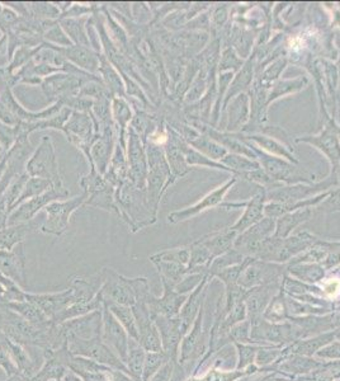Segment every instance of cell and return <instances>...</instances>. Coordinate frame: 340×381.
<instances>
[{
	"mask_svg": "<svg viewBox=\"0 0 340 381\" xmlns=\"http://www.w3.org/2000/svg\"><path fill=\"white\" fill-rule=\"evenodd\" d=\"M309 77H297L293 79H280L277 80L269 90L267 104L270 106L272 103L278 101L280 98H285L287 95H296L301 90H304L309 85Z\"/></svg>",
	"mask_w": 340,
	"mask_h": 381,
	"instance_id": "24",
	"label": "cell"
},
{
	"mask_svg": "<svg viewBox=\"0 0 340 381\" xmlns=\"http://www.w3.org/2000/svg\"><path fill=\"white\" fill-rule=\"evenodd\" d=\"M188 144L191 145L192 148H194L201 154L209 156V159H212V161H220L227 154V150L222 148L220 144L216 143L212 139H209V136H206L203 134Z\"/></svg>",
	"mask_w": 340,
	"mask_h": 381,
	"instance_id": "32",
	"label": "cell"
},
{
	"mask_svg": "<svg viewBox=\"0 0 340 381\" xmlns=\"http://www.w3.org/2000/svg\"><path fill=\"white\" fill-rule=\"evenodd\" d=\"M51 188H54V185L51 182L46 181V179L30 177L28 181H27V183L24 186L23 192H22V195L19 197L18 201L14 205V209H17L19 205H22V203L28 201V200L33 198V197L40 196V195L48 192Z\"/></svg>",
	"mask_w": 340,
	"mask_h": 381,
	"instance_id": "34",
	"label": "cell"
},
{
	"mask_svg": "<svg viewBox=\"0 0 340 381\" xmlns=\"http://www.w3.org/2000/svg\"><path fill=\"white\" fill-rule=\"evenodd\" d=\"M265 203H267V190L261 188L257 195H254L248 201H236V203H225L224 201L221 203V208L226 210L244 209V213L240 216L239 220L230 227L233 232L241 234L262 220L264 218Z\"/></svg>",
	"mask_w": 340,
	"mask_h": 381,
	"instance_id": "11",
	"label": "cell"
},
{
	"mask_svg": "<svg viewBox=\"0 0 340 381\" xmlns=\"http://www.w3.org/2000/svg\"><path fill=\"white\" fill-rule=\"evenodd\" d=\"M93 124L97 126L92 114L89 116L87 112L74 111L62 127V132H65L67 140L82 150L88 159L90 146L96 141L97 137L94 136L99 137V135L93 132Z\"/></svg>",
	"mask_w": 340,
	"mask_h": 381,
	"instance_id": "8",
	"label": "cell"
},
{
	"mask_svg": "<svg viewBox=\"0 0 340 381\" xmlns=\"http://www.w3.org/2000/svg\"><path fill=\"white\" fill-rule=\"evenodd\" d=\"M314 215H315V208H309V209L297 210V211L280 216V219L275 220V237L286 238L287 235L296 227L312 219Z\"/></svg>",
	"mask_w": 340,
	"mask_h": 381,
	"instance_id": "23",
	"label": "cell"
},
{
	"mask_svg": "<svg viewBox=\"0 0 340 381\" xmlns=\"http://www.w3.org/2000/svg\"><path fill=\"white\" fill-rule=\"evenodd\" d=\"M288 56H280L278 59L273 60L268 66H264L262 72L256 74V79H258L261 83L267 85L268 88H270L273 84L280 80V74L285 72L287 65H288Z\"/></svg>",
	"mask_w": 340,
	"mask_h": 381,
	"instance_id": "31",
	"label": "cell"
},
{
	"mask_svg": "<svg viewBox=\"0 0 340 381\" xmlns=\"http://www.w3.org/2000/svg\"><path fill=\"white\" fill-rule=\"evenodd\" d=\"M78 375L82 381H108L107 374H101V372H88V371H77L74 372Z\"/></svg>",
	"mask_w": 340,
	"mask_h": 381,
	"instance_id": "44",
	"label": "cell"
},
{
	"mask_svg": "<svg viewBox=\"0 0 340 381\" xmlns=\"http://www.w3.org/2000/svg\"><path fill=\"white\" fill-rule=\"evenodd\" d=\"M256 68H257V59H256V54L251 51L249 58L245 60L244 65L239 72L235 74L233 82L229 85V90L222 102V114L226 111L229 103L233 101L235 97L249 92L251 84L256 79Z\"/></svg>",
	"mask_w": 340,
	"mask_h": 381,
	"instance_id": "18",
	"label": "cell"
},
{
	"mask_svg": "<svg viewBox=\"0 0 340 381\" xmlns=\"http://www.w3.org/2000/svg\"><path fill=\"white\" fill-rule=\"evenodd\" d=\"M80 80L72 75H55L48 77L43 83V90L48 95H61L62 93H72V90H78Z\"/></svg>",
	"mask_w": 340,
	"mask_h": 381,
	"instance_id": "29",
	"label": "cell"
},
{
	"mask_svg": "<svg viewBox=\"0 0 340 381\" xmlns=\"http://www.w3.org/2000/svg\"><path fill=\"white\" fill-rule=\"evenodd\" d=\"M104 306H107L109 311L114 314V318L120 322L121 326L125 328L128 337L131 340H138V327H136V321H135V316L132 313L131 306L112 304V303L104 304Z\"/></svg>",
	"mask_w": 340,
	"mask_h": 381,
	"instance_id": "30",
	"label": "cell"
},
{
	"mask_svg": "<svg viewBox=\"0 0 340 381\" xmlns=\"http://www.w3.org/2000/svg\"><path fill=\"white\" fill-rule=\"evenodd\" d=\"M51 381H64V380H51Z\"/></svg>",
	"mask_w": 340,
	"mask_h": 381,
	"instance_id": "48",
	"label": "cell"
},
{
	"mask_svg": "<svg viewBox=\"0 0 340 381\" xmlns=\"http://www.w3.org/2000/svg\"><path fill=\"white\" fill-rule=\"evenodd\" d=\"M238 135H239L241 140L256 145L257 148H259L264 153H267V154L286 159V161H291V163L297 164V166L300 164L299 159H297V156L295 155V153L288 149L286 145L280 143L278 140H275L273 137L257 135V134L246 135V134H241V132H238Z\"/></svg>",
	"mask_w": 340,
	"mask_h": 381,
	"instance_id": "20",
	"label": "cell"
},
{
	"mask_svg": "<svg viewBox=\"0 0 340 381\" xmlns=\"http://www.w3.org/2000/svg\"><path fill=\"white\" fill-rule=\"evenodd\" d=\"M238 134V132H236ZM244 141V140H243ZM248 143V141H245ZM251 146V149L254 150V153L257 155V161L261 163L263 169L268 173L272 178L280 182L283 186L300 185V183H314L315 181V174L307 172L306 169L293 164L291 161L282 159L278 156L267 154L262 150L257 148L256 145L248 143Z\"/></svg>",
	"mask_w": 340,
	"mask_h": 381,
	"instance_id": "1",
	"label": "cell"
},
{
	"mask_svg": "<svg viewBox=\"0 0 340 381\" xmlns=\"http://www.w3.org/2000/svg\"><path fill=\"white\" fill-rule=\"evenodd\" d=\"M324 292L328 295L329 298H335L340 294V280L331 279L327 281L324 285Z\"/></svg>",
	"mask_w": 340,
	"mask_h": 381,
	"instance_id": "43",
	"label": "cell"
},
{
	"mask_svg": "<svg viewBox=\"0 0 340 381\" xmlns=\"http://www.w3.org/2000/svg\"><path fill=\"white\" fill-rule=\"evenodd\" d=\"M339 102H340V98H339Z\"/></svg>",
	"mask_w": 340,
	"mask_h": 381,
	"instance_id": "49",
	"label": "cell"
},
{
	"mask_svg": "<svg viewBox=\"0 0 340 381\" xmlns=\"http://www.w3.org/2000/svg\"><path fill=\"white\" fill-rule=\"evenodd\" d=\"M236 237H238V232H233L229 227L222 232L209 234L207 237L199 239V242L209 250V253L220 254L231 247Z\"/></svg>",
	"mask_w": 340,
	"mask_h": 381,
	"instance_id": "26",
	"label": "cell"
},
{
	"mask_svg": "<svg viewBox=\"0 0 340 381\" xmlns=\"http://www.w3.org/2000/svg\"><path fill=\"white\" fill-rule=\"evenodd\" d=\"M64 381H82V379L78 375H75L72 371H69L64 377Z\"/></svg>",
	"mask_w": 340,
	"mask_h": 381,
	"instance_id": "46",
	"label": "cell"
},
{
	"mask_svg": "<svg viewBox=\"0 0 340 381\" xmlns=\"http://www.w3.org/2000/svg\"><path fill=\"white\" fill-rule=\"evenodd\" d=\"M170 375H172V365L167 363L150 379V381H169Z\"/></svg>",
	"mask_w": 340,
	"mask_h": 381,
	"instance_id": "45",
	"label": "cell"
},
{
	"mask_svg": "<svg viewBox=\"0 0 340 381\" xmlns=\"http://www.w3.org/2000/svg\"><path fill=\"white\" fill-rule=\"evenodd\" d=\"M1 151H3V148H1V146H0V154H1Z\"/></svg>",
	"mask_w": 340,
	"mask_h": 381,
	"instance_id": "47",
	"label": "cell"
},
{
	"mask_svg": "<svg viewBox=\"0 0 340 381\" xmlns=\"http://www.w3.org/2000/svg\"><path fill=\"white\" fill-rule=\"evenodd\" d=\"M0 367L6 372L8 379L21 374L18 366L16 365V363L13 361V358H11V355L3 347H0Z\"/></svg>",
	"mask_w": 340,
	"mask_h": 381,
	"instance_id": "42",
	"label": "cell"
},
{
	"mask_svg": "<svg viewBox=\"0 0 340 381\" xmlns=\"http://www.w3.org/2000/svg\"><path fill=\"white\" fill-rule=\"evenodd\" d=\"M168 134H169V140L164 146V153H165V158H167L168 166H169V169L172 173V177L177 181V179L185 177V174L193 171V168L187 164L185 154L177 143L174 141L173 137L169 132V129H168Z\"/></svg>",
	"mask_w": 340,
	"mask_h": 381,
	"instance_id": "22",
	"label": "cell"
},
{
	"mask_svg": "<svg viewBox=\"0 0 340 381\" xmlns=\"http://www.w3.org/2000/svg\"><path fill=\"white\" fill-rule=\"evenodd\" d=\"M207 87H209V73L201 68L196 77L193 79L187 95H185V103L193 104L196 102L201 101L203 95L207 92Z\"/></svg>",
	"mask_w": 340,
	"mask_h": 381,
	"instance_id": "36",
	"label": "cell"
},
{
	"mask_svg": "<svg viewBox=\"0 0 340 381\" xmlns=\"http://www.w3.org/2000/svg\"><path fill=\"white\" fill-rule=\"evenodd\" d=\"M138 327V343L146 352L161 351L160 336L145 300H138L131 306Z\"/></svg>",
	"mask_w": 340,
	"mask_h": 381,
	"instance_id": "13",
	"label": "cell"
},
{
	"mask_svg": "<svg viewBox=\"0 0 340 381\" xmlns=\"http://www.w3.org/2000/svg\"><path fill=\"white\" fill-rule=\"evenodd\" d=\"M295 143L309 144L311 146L317 148L320 153L327 156L331 166V172L338 171L340 166V139L338 125L334 119H329L317 135L296 137Z\"/></svg>",
	"mask_w": 340,
	"mask_h": 381,
	"instance_id": "7",
	"label": "cell"
},
{
	"mask_svg": "<svg viewBox=\"0 0 340 381\" xmlns=\"http://www.w3.org/2000/svg\"><path fill=\"white\" fill-rule=\"evenodd\" d=\"M26 300H28L31 303L38 306L50 321H54L56 316L74 304L72 291L70 287L65 291L51 292V294L27 292Z\"/></svg>",
	"mask_w": 340,
	"mask_h": 381,
	"instance_id": "16",
	"label": "cell"
},
{
	"mask_svg": "<svg viewBox=\"0 0 340 381\" xmlns=\"http://www.w3.org/2000/svg\"><path fill=\"white\" fill-rule=\"evenodd\" d=\"M87 193H83L80 196L74 197L72 200L65 201H54L50 203L46 208V215L48 219L42 224L40 230L45 234L56 235L60 237L69 227L70 218L77 210L83 206L87 203Z\"/></svg>",
	"mask_w": 340,
	"mask_h": 381,
	"instance_id": "6",
	"label": "cell"
},
{
	"mask_svg": "<svg viewBox=\"0 0 340 381\" xmlns=\"http://www.w3.org/2000/svg\"><path fill=\"white\" fill-rule=\"evenodd\" d=\"M240 178L245 179L248 182H251L254 185L259 186L261 188L265 190H275L280 187L282 183L277 182L275 179L272 178L269 176L268 173L265 172L263 168L256 169V171H251V172L244 173L240 176Z\"/></svg>",
	"mask_w": 340,
	"mask_h": 381,
	"instance_id": "38",
	"label": "cell"
},
{
	"mask_svg": "<svg viewBox=\"0 0 340 381\" xmlns=\"http://www.w3.org/2000/svg\"><path fill=\"white\" fill-rule=\"evenodd\" d=\"M66 340L69 352L74 356L90 358L109 369L119 370L128 375V370L126 367L125 363H122L119 356L102 340V337L93 340H80L77 337H69Z\"/></svg>",
	"mask_w": 340,
	"mask_h": 381,
	"instance_id": "5",
	"label": "cell"
},
{
	"mask_svg": "<svg viewBox=\"0 0 340 381\" xmlns=\"http://www.w3.org/2000/svg\"><path fill=\"white\" fill-rule=\"evenodd\" d=\"M145 358H146V351L143 350L138 340L130 338L128 355H127L125 365L128 370V375L136 381H141Z\"/></svg>",
	"mask_w": 340,
	"mask_h": 381,
	"instance_id": "27",
	"label": "cell"
},
{
	"mask_svg": "<svg viewBox=\"0 0 340 381\" xmlns=\"http://www.w3.org/2000/svg\"><path fill=\"white\" fill-rule=\"evenodd\" d=\"M128 179L135 185L136 188L146 190V182L149 174L148 155L145 150L143 139L138 136L133 129L128 130Z\"/></svg>",
	"mask_w": 340,
	"mask_h": 381,
	"instance_id": "9",
	"label": "cell"
},
{
	"mask_svg": "<svg viewBox=\"0 0 340 381\" xmlns=\"http://www.w3.org/2000/svg\"><path fill=\"white\" fill-rule=\"evenodd\" d=\"M59 328L65 340L69 337H77L80 340L99 338L102 337V329H103V309L96 310L89 314L66 321L59 324Z\"/></svg>",
	"mask_w": 340,
	"mask_h": 381,
	"instance_id": "12",
	"label": "cell"
},
{
	"mask_svg": "<svg viewBox=\"0 0 340 381\" xmlns=\"http://www.w3.org/2000/svg\"><path fill=\"white\" fill-rule=\"evenodd\" d=\"M8 306L17 313L18 316H22L24 321L36 326L38 328H48L51 327L54 322L50 321L48 316L43 314L38 306L31 303L28 300H23V301H11L8 303Z\"/></svg>",
	"mask_w": 340,
	"mask_h": 381,
	"instance_id": "25",
	"label": "cell"
},
{
	"mask_svg": "<svg viewBox=\"0 0 340 381\" xmlns=\"http://www.w3.org/2000/svg\"><path fill=\"white\" fill-rule=\"evenodd\" d=\"M112 114H114V119L120 124V144L125 148L126 143L124 139H125L126 127L132 119L131 108L124 98L117 97V98H114V103H112Z\"/></svg>",
	"mask_w": 340,
	"mask_h": 381,
	"instance_id": "33",
	"label": "cell"
},
{
	"mask_svg": "<svg viewBox=\"0 0 340 381\" xmlns=\"http://www.w3.org/2000/svg\"><path fill=\"white\" fill-rule=\"evenodd\" d=\"M0 274L23 289L26 282V254L23 243L12 250H0Z\"/></svg>",
	"mask_w": 340,
	"mask_h": 381,
	"instance_id": "17",
	"label": "cell"
},
{
	"mask_svg": "<svg viewBox=\"0 0 340 381\" xmlns=\"http://www.w3.org/2000/svg\"><path fill=\"white\" fill-rule=\"evenodd\" d=\"M164 363H165V355L163 352H146L141 381H150V379L164 366Z\"/></svg>",
	"mask_w": 340,
	"mask_h": 381,
	"instance_id": "39",
	"label": "cell"
},
{
	"mask_svg": "<svg viewBox=\"0 0 340 381\" xmlns=\"http://www.w3.org/2000/svg\"><path fill=\"white\" fill-rule=\"evenodd\" d=\"M236 182H238V177L231 176L224 185L219 186V187H216L215 190L209 192L197 203L188 206L185 209L173 211L172 214L168 215V221L177 224V222H182V221L190 220V219H193L194 216L202 214L207 210L221 206V203H224V200L226 197L227 192L233 188Z\"/></svg>",
	"mask_w": 340,
	"mask_h": 381,
	"instance_id": "10",
	"label": "cell"
},
{
	"mask_svg": "<svg viewBox=\"0 0 340 381\" xmlns=\"http://www.w3.org/2000/svg\"><path fill=\"white\" fill-rule=\"evenodd\" d=\"M26 173L30 177L46 179L54 185L55 188H59V190L65 188L62 185L59 161L56 158L51 137L45 136L42 139L41 144L35 150V153L31 155L30 159L26 164Z\"/></svg>",
	"mask_w": 340,
	"mask_h": 381,
	"instance_id": "2",
	"label": "cell"
},
{
	"mask_svg": "<svg viewBox=\"0 0 340 381\" xmlns=\"http://www.w3.org/2000/svg\"><path fill=\"white\" fill-rule=\"evenodd\" d=\"M244 63L245 60L241 59L231 46H224L221 51L219 66H217V74L229 72L236 74L243 68Z\"/></svg>",
	"mask_w": 340,
	"mask_h": 381,
	"instance_id": "35",
	"label": "cell"
},
{
	"mask_svg": "<svg viewBox=\"0 0 340 381\" xmlns=\"http://www.w3.org/2000/svg\"><path fill=\"white\" fill-rule=\"evenodd\" d=\"M69 196V192L62 188H51L48 192L42 193L40 196L33 197L28 201L19 205V208L13 210L12 213L8 216V222L6 227L11 225H17L21 222H27V221L33 220V218L36 216L37 213L41 209H45L48 205H50L54 201H57L60 198H66Z\"/></svg>",
	"mask_w": 340,
	"mask_h": 381,
	"instance_id": "14",
	"label": "cell"
},
{
	"mask_svg": "<svg viewBox=\"0 0 340 381\" xmlns=\"http://www.w3.org/2000/svg\"><path fill=\"white\" fill-rule=\"evenodd\" d=\"M37 229L40 227L35 220L4 227L0 230V250H12L14 247L23 243L24 239L28 238Z\"/></svg>",
	"mask_w": 340,
	"mask_h": 381,
	"instance_id": "21",
	"label": "cell"
},
{
	"mask_svg": "<svg viewBox=\"0 0 340 381\" xmlns=\"http://www.w3.org/2000/svg\"><path fill=\"white\" fill-rule=\"evenodd\" d=\"M340 211V187L330 190L329 196L322 201L320 205L315 208V213H324V214H331V213H339Z\"/></svg>",
	"mask_w": 340,
	"mask_h": 381,
	"instance_id": "41",
	"label": "cell"
},
{
	"mask_svg": "<svg viewBox=\"0 0 340 381\" xmlns=\"http://www.w3.org/2000/svg\"><path fill=\"white\" fill-rule=\"evenodd\" d=\"M153 262L155 261H163V262L180 263V264H187L191 259V249L185 248H177V249L164 250L161 253L154 254L150 258Z\"/></svg>",
	"mask_w": 340,
	"mask_h": 381,
	"instance_id": "40",
	"label": "cell"
},
{
	"mask_svg": "<svg viewBox=\"0 0 340 381\" xmlns=\"http://www.w3.org/2000/svg\"><path fill=\"white\" fill-rule=\"evenodd\" d=\"M103 285L99 290V295L104 304H120L125 306H133L136 304V279H128L116 272L114 268H102Z\"/></svg>",
	"mask_w": 340,
	"mask_h": 381,
	"instance_id": "4",
	"label": "cell"
},
{
	"mask_svg": "<svg viewBox=\"0 0 340 381\" xmlns=\"http://www.w3.org/2000/svg\"><path fill=\"white\" fill-rule=\"evenodd\" d=\"M227 132H240L251 119V98L248 93L235 97L227 106ZM224 112V114H225Z\"/></svg>",
	"mask_w": 340,
	"mask_h": 381,
	"instance_id": "19",
	"label": "cell"
},
{
	"mask_svg": "<svg viewBox=\"0 0 340 381\" xmlns=\"http://www.w3.org/2000/svg\"><path fill=\"white\" fill-rule=\"evenodd\" d=\"M65 53L67 58H70L78 65L88 69L90 72H94L99 65L96 56L90 54L88 50L84 48V46H69L66 48Z\"/></svg>",
	"mask_w": 340,
	"mask_h": 381,
	"instance_id": "37",
	"label": "cell"
},
{
	"mask_svg": "<svg viewBox=\"0 0 340 381\" xmlns=\"http://www.w3.org/2000/svg\"><path fill=\"white\" fill-rule=\"evenodd\" d=\"M340 187L338 173L330 172L322 182L300 183V185L280 186L275 190H267V203H293L317 196L324 192Z\"/></svg>",
	"mask_w": 340,
	"mask_h": 381,
	"instance_id": "3",
	"label": "cell"
},
{
	"mask_svg": "<svg viewBox=\"0 0 340 381\" xmlns=\"http://www.w3.org/2000/svg\"><path fill=\"white\" fill-rule=\"evenodd\" d=\"M220 163L229 169H231L233 176L238 177V178H240V176L244 173L251 172V171L262 168L261 163L256 159H251L244 155L233 154V153H227L221 159Z\"/></svg>",
	"mask_w": 340,
	"mask_h": 381,
	"instance_id": "28",
	"label": "cell"
},
{
	"mask_svg": "<svg viewBox=\"0 0 340 381\" xmlns=\"http://www.w3.org/2000/svg\"><path fill=\"white\" fill-rule=\"evenodd\" d=\"M102 340L119 356L122 363H126L128 355V342L130 337L121 326L120 322L114 318L107 306L103 308V329Z\"/></svg>",
	"mask_w": 340,
	"mask_h": 381,
	"instance_id": "15",
	"label": "cell"
}]
</instances>
